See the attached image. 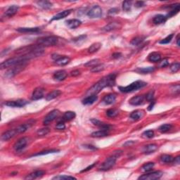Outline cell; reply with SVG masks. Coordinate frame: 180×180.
<instances>
[{
    "instance_id": "44dd1931",
    "label": "cell",
    "mask_w": 180,
    "mask_h": 180,
    "mask_svg": "<svg viewBox=\"0 0 180 180\" xmlns=\"http://www.w3.org/2000/svg\"><path fill=\"white\" fill-rule=\"evenodd\" d=\"M72 11H73L72 9L63 11L60 12V13L57 14L56 15H55L52 18V19H51V21H58V20H60V19H62V18H64L67 17L68 16L70 15L71 12H72Z\"/></svg>"
},
{
    "instance_id": "30bf717a",
    "label": "cell",
    "mask_w": 180,
    "mask_h": 180,
    "mask_svg": "<svg viewBox=\"0 0 180 180\" xmlns=\"http://www.w3.org/2000/svg\"><path fill=\"white\" fill-rule=\"evenodd\" d=\"M28 101L25 99H17V100L7 101L4 103V104L9 107H12V108H21L28 104Z\"/></svg>"
},
{
    "instance_id": "d590c367",
    "label": "cell",
    "mask_w": 180,
    "mask_h": 180,
    "mask_svg": "<svg viewBox=\"0 0 180 180\" xmlns=\"http://www.w3.org/2000/svg\"><path fill=\"white\" fill-rule=\"evenodd\" d=\"M37 4L39 6L41 7L43 9H49L51 8L52 6V4L48 1H37Z\"/></svg>"
},
{
    "instance_id": "836d02e7",
    "label": "cell",
    "mask_w": 180,
    "mask_h": 180,
    "mask_svg": "<svg viewBox=\"0 0 180 180\" xmlns=\"http://www.w3.org/2000/svg\"><path fill=\"white\" fill-rule=\"evenodd\" d=\"M101 47V44L99 43V42H96V43L92 44V45L90 46V47L88 48V52L90 53H93L97 52L100 49V48Z\"/></svg>"
},
{
    "instance_id": "1f68e13d",
    "label": "cell",
    "mask_w": 180,
    "mask_h": 180,
    "mask_svg": "<svg viewBox=\"0 0 180 180\" xmlns=\"http://www.w3.org/2000/svg\"><path fill=\"white\" fill-rule=\"evenodd\" d=\"M98 97L97 95H90L87 96L85 99L83 100V103L84 105H90L97 101Z\"/></svg>"
},
{
    "instance_id": "03108f58",
    "label": "cell",
    "mask_w": 180,
    "mask_h": 180,
    "mask_svg": "<svg viewBox=\"0 0 180 180\" xmlns=\"http://www.w3.org/2000/svg\"><path fill=\"white\" fill-rule=\"evenodd\" d=\"M134 142H132V141H129V142H127L125 144V146H127V145H131V144H133Z\"/></svg>"
},
{
    "instance_id": "ac0fdd59",
    "label": "cell",
    "mask_w": 180,
    "mask_h": 180,
    "mask_svg": "<svg viewBox=\"0 0 180 180\" xmlns=\"http://www.w3.org/2000/svg\"><path fill=\"white\" fill-rule=\"evenodd\" d=\"M18 9L19 7L16 6V5H12V6H9L8 9H7V10L5 11L4 15L6 16V17L11 18L14 16L15 14H16L17 12L18 11Z\"/></svg>"
},
{
    "instance_id": "8992f818",
    "label": "cell",
    "mask_w": 180,
    "mask_h": 180,
    "mask_svg": "<svg viewBox=\"0 0 180 180\" xmlns=\"http://www.w3.org/2000/svg\"><path fill=\"white\" fill-rule=\"evenodd\" d=\"M27 63H22L18 64V65L13 66L11 68H10L9 70L6 71V73H5V77L7 78H11L14 77L15 75H16L17 74H18L19 73H21L26 67Z\"/></svg>"
},
{
    "instance_id": "d6986e66",
    "label": "cell",
    "mask_w": 180,
    "mask_h": 180,
    "mask_svg": "<svg viewBox=\"0 0 180 180\" xmlns=\"http://www.w3.org/2000/svg\"><path fill=\"white\" fill-rule=\"evenodd\" d=\"M16 134H18L16 129L8 130V131L5 132L1 134V139L3 141H8L13 138Z\"/></svg>"
},
{
    "instance_id": "e575fe53",
    "label": "cell",
    "mask_w": 180,
    "mask_h": 180,
    "mask_svg": "<svg viewBox=\"0 0 180 180\" xmlns=\"http://www.w3.org/2000/svg\"><path fill=\"white\" fill-rule=\"evenodd\" d=\"M76 114L73 111H67L63 114V120L65 121H70L73 120L75 117Z\"/></svg>"
},
{
    "instance_id": "7dc6e473",
    "label": "cell",
    "mask_w": 180,
    "mask_h": 180,
    "mask_svg": "<svg viewBox=\"0 0 180 180\" xmlns=\"http://www.w3.org/2000/svg\"><path fill=\"white\" fill-rule=\"evenodd\" d=\"M100 63V60L99 59H93L92 60H90V61L87 62V63L85 64V66L87 67H91V68H93L94 66H96V65H99V64Z\"/></svg>"
},
{
    "instance_id": "f6af8a7d",
    "label": "cell",
    "mask_w": 180,
    "mask_h": 180,
    "mask_svg": "<svg viewBox=\"0 0 180 180\" xmlns=\"http://www.w3.org/2000/svg\"><path fill=\"white\" fill-rule=\"evenodd\" d=\"M104 68H105L104 64L99 63V65H96V66L92 68V69H91V71H92V73H99V72H101V71L104 70Z\"/></svg>"
},
{
    "instance_id": "7a4b0ae2",
    "label": "cell",
    "mask_w": 180,
    "mask_h": 180,
    "mask_svg": "<svg viewBox=\"0 0 180 180\" xmlns=\"http://www.w3.org/2000/svg\"><path fill=\"white\" fill-rule=\"evenodd\" d=\"M30 58L26 55H20L18 56L14 57V58H9L5 60V61L2 62L1 63V69H4L6 68H10L15 66V65H18V64L22 63H27L28 60H29Z\"/></svg>"
},
{
    "instance_id": "f546056e",
    "label": "cell",
    "mask_w": 180,
    "mask_h": 180,
    "mask_svg": "<svg viewBox=\"0 0 180 180\" xmlns=\"http://www.w3.org/2000/svg\"><path fill=\"white\" fill-rule=\"evenodd\" d=\"M170 8H171V10L169 12L168 15L167 16V18H170L171 16L176 15L178 12L179 11V4H176L170 5Z\"/></svg>"
},
{
    "instance_id": "9f6ffc18",
    "label": "cell",
    "mask_w": 180,
    "mask_h": 180,
    "mask_svg": "<svg viewBox=\"0 0 180 180\" xmlns=\"http://www.w3.org/2000/svg\"><path fill=\"white\" fill-rule=\"evenodd\" d=\"M56 128L58 130H63L65 128V125L64 124L63 122H59L58 124L56 125Z\"/></svg>"
},
{
    "instance_id": "7bdbcfd3",
    "label": "cell",
    "mask_w": 180,
    "mask_h": 180,
    "mask_svg": "<svg viewBox=\"0 0 180 180\" xmlns=\"http://www.w3.org/2000/svg\"><path fill=\"white\" fill-rule=\"evenodd\" d=\"M86 37H87V35H80V36L79 37H75V38L73 39V42L74 43H75L76 44H80L83 43V42H85Z\"/></svg>"
},
{
    "instance_id": "f5cc1de1",
    "label": "cell",
    "mask_w": 180,
    "mask_h": 180,
    "mask_svg": "<svg viewBox=\"0 0 180 180\" xmlns=\"http://www.w3.org/2000/svg\"><path fill=\"white\" fill-rule=\"evenodd\" d=\"M142 136L148 139L153 138L154 137V132L153 130H147V131H145L142 134Z\"/></svg>"
},
{
    "instance_id": "ba28073f",
    "label": "cell",
    "mask_w": 180,
    "mask_h": 180,
    "mask_svg": "<svg viewBox=\"0 0 180 180\" xmlns=\"http://www.w3.org/2000/svg\"><path fill=\"white\" fill-rule=\"evenodd\" d=\"M52 58L55 60L56 64L58 65H61V66L67 65L70 62V58L68 56H60L56 53L52 55Z\"/></svg>"
},
{
    "instance_id": "f35d334b",
    "label": "cell",
    "mask_w": 180,
    "mask_h": 180,
    "mask_svg": "<svg viewBox=\"0 0 180 180\" xmlns=\"http://www.w3.org/2000/svg\"><path fill=\"white\" fill-rule=\"evenodd\" d=\"M172 125L164 124L160 126L159 128H158V130H159L161 133H165L167 132L168 131H170V130L172 129Z\"/></svg>"
},
{
    "instance_id": "b9f144b4",
    "label": "cell",
    "mask_w": 180,
    "mask_h": 180,
    "mask_svg": "<svg viewBox=\"0 0 180 180\" xmlns=\"http://www.w3.org/2000/svg\"><path fill=\"white\" fill-rule=\"evenodd\" d=\"M106 115L109 117H115L118 115V110L114 108H110L106 111Z\"/></svg>"
},
{
    "instance_id": "cb8c5ba5",
    "label": "cell",
    "mask_w": 180,
    "mask_h": 180,
    "mask_svg": "<svg viewBox=\"0 0 180 180\" xmlns=\"http://www.w3.org/2000/svg\"><path fill=\"white\" fill-rule=\"evenodd\" d=\"M17 31L19 33H36L40 31V28L38 27H36V28H18Z\"/></svg>"
},
{
    "instance_id": "3957f363",
    "label": "cell",
    "mask_w": 180,
    "mask_h": 180,
    "mask_svg": "<svg viewBox=\"0 0 180 180\" xmlns=\"http://www.w3.org/2000/svg\"><path fill=\"white\" fill-rule=\"evenodd\" d=\"M122 151H117L113 153L110 157H108L107 159L102 163L101 166L99 167V170L101 171H107L109 170L115 165L116 160L122 154Z\"/></svg>"
},
{
    "instance_id": "f907efd6",
    "label": "cell",
    "mask_w": 180,
    "mask_h": 180,
    "mask_svg": "<svg viewBox=\"0 0 180 180\" xmlns=\"http://www.w3.org/2000/svg\"><path fill=\"white\" fill-rule=\"evenodd\" d=\"M132 7V2L129 1H125L123 3H122V9H123L125 11H129L131 9Z\"/></svg>"
},
{
    "instance_id": "003e7915",
    "label": "cell",
    "mask_w": 180,
    "mask_h": 180,
    "mask_svg": "<svg viewBox=\"0 0 180 180\" xmlns=\"http://www.w3.org/2000/svg\"><path fill=\"white\" fill-rule=\"evenodd\" d=\"M176 40H177V46H178V47H179V34H178V35H177Z\"/></svg>"
},
{
    "instance_id": "6125c7cd",
    "label": "cell",
    "mask_w": 180,
    "mask_h": 180,
    "mask_svg": "<svg viewBox=\"0 0 180 180\" xmlns=\"http://www.w3.org/2000/svg\"><path fill=\"white\" fill-rule=\"evenodd\" d=\"M180 157L179 156H177L176 157V158H174V160H173V163L175 164V165H179V163H180Z\"/></svg>"
},
{
    "instance_id": "680465c9",
    "label": "cell",
    "mask_w": 180,
    "mask_h": 180,
    "mask_svg": "<svg viewBox=\"0 0 180 180\" xmlns=\"http://www.w3.org/2000/svg\"><path fill=\"white\" fill-rule=\"evenodd\" d=\"M97 163H94V164H92V165H91L90 166H89V167H87V168H85V170H82V172H87V171H88V170H91V169L92 168H93V167L95 166L96 165H97Z\"/></svg>"
},
{
    "instance_id": "d6a6232c",
    "label": "cell",
    "mask_w": 180,
    "mask_h": 180,
    "mask_svg": "<svg viewBox=\"0 0 180 180\" xmlns=\"http://www.w3.org/2000/svg\"><path fill=\"white\" fill-rule=\"evenodd\" d=\"M108 135V130L106 129H101L99 130V131L94 132L92 133L91 136L92 137H96V138H98V137H106Z\"/></svg>"
},
{
    "instance_id": "9a60e30c",
    "label": "cell",
    "mask_w": 180,
    "mask_h": 180,
    "mask_svg": "<svg viewBox=\"0 0 180 180\" xmlns=\"http://www.w3.org/2000/svg\"><path fill=\"white\" fill-rule=\"evenodd\" d=\"M44 174H45V171L42 170H36L35 171V172H32V173L28 174V175L25 177V179L31 180V179H38V178H41L42 177H43Z\"/></svg>"
},
{
    "instance_id": "4316f807",
    "label": "cell",
    "mask_w": 180,
    "mask_h": 180,
    "mask_svg": "<svg viewBox=\"0 0 180 180\" xmlns=\"http://www.w3.org/2000/svg\"><path fill=\"white\" fill-rule=\"evenodd\" d=\"M121 27V25L120 23L117 22H112L110 23L109 24L106 25V26H104L102 28L103 30L106 32H109L111 31V30H114L115 29H117V28H120Z\"/></svg>"
},
{
    "instance_id": "4dcf8cb0",
    "label": "cell",
    "mask_w": 180,
    "mask_h": 180,
    "mask_svg": "<svg viewBox=\"0 0 180 180\" xmlns=\"http://www.w3.org/2000/svg\"><path fill=\"white\" fill-rule=\"evenodd\" d=\"M60 94H61V92H60V90H53L52 91V92H49V93L48 94L47 96H46V100L51 101V100H52V99H56V98L58 97V96L60 95Z\"/></svg>"
},
{
    "instance_id": "ee69618b",
    "label": "cell",
    "mask_w": 180,
    "mask_h": 180,
    "mask_svg": "<svg viewBox=\"0 0 180 180\" xmlns=\"http://www.w3.org/2000/svg\"><path fill=\"white\" fill-rule=\"evenodd\" d=\"M59 150H56V149H51V150H47L41 151L40 153H37L36 154H34L32 156H42V155H47L49 154H53V153H58Z\"/></svg>"
},
{
    "instance_id": "11a10c76",
    "label": "cell",
    "mask_w": 180,
    "mask_h": 180,
    "mask_svg": "<svg viewBox=\"0 0 180 180\" xmlns=\"http://www.w3.org/2000/svg\"><path fill=\"white\" fill-rule=\"evenodd\" d=\"M154 91H151V92H149L147 94V96H146V99L148 101H150V102H151L152 101H154Z\"/></svg>"
},
{
    "instance_id": "4fadbf2b",
    "label": "cell",
    "mask_w": 180,
    "mask_h": 180,
    "mask_svg": "<svg viewBox=\"0 0 180 180\" xmlns=\"http://www.w3.org/2000/svg\"><path fill=\"white\" fill-rule=\"evenodd\" d=\"M28 140H29V139L28 137H22V138H21L14 144V149L16 151H21L22 149H23L26 147L27 144H28Z\"/></svg>"
},
{
    "instance_id": "94428289",
    "label": "cell",
    "mask_w": 180,
    "mask_h": 180,
    "mask_svg": "<svg viewBox=\"0 0 180 180\" xmlns=\"http://www.w3.org/2000/svg\"><path fill=\"white\" fill-rule=\"evenodd\" d=\"M80 74V73L78 70H75L72 71V72H71V73H70V75L72 76H78V75H79Z\"/></svg>"
},
{
    "instance_id": "60d3db41",
    "label": "cell",
    "mask_w": 180,
    "mask_h": 180,
    "mask_svg": "<svg viewBox=\"0 0 180 180\" xmlns=\"http://www.w3.org/2000/svg\"><path fill=\"white\" fill-rule=\"evenodd\" d=\"M49 132H50L49 128H48V127L42 128V129H40L37 130V134L38 135L39 137H44V136H45V135H47V134Z\"/></svg>"
},
{
    "instance_id": "c3c4849f",
    "label": "cell",
    "mask_w": 180,
    "mask_h": 180,
    "mask_svg": "<svg viewBox=\"0 0 180 180\" xmlns=\"http://www.w3.org/2000/svg\"><path fill=\"white\" fill-rule=\"evenodd\" d=\"M173 37H174L173 34H171V35H168V36L165 37V38H164L162 40H160L159 42V43L161 44H166L170 43L171 41H172V38H173Z\"/></svg>"
},
{
    "instance_id": "e7e4bbea",
    "label": "cell",
    "mask_w": 180,
    "mask_h": 180,
    "mask_svg": "<svg viewBox=\"0 0 180 180\" xmlns=\"http://www.w3.org/2000/svg\"><path fill=\"white\" fill-rule=\"evenodd\" d=\"M154 104H155L154 101H151V104L150 105V106H149V110H152V108H153V107H154Z\"/></svg>"
},
{
    "instance_id": "6f0895ef",
    "label": "cell",
    "mask_w": 180,
    "mask_h": 180,
    "mask_svg": "<svg viewBox=\"0 0 180 180\" xmlns=\"http://www.w3.org/2000/svg\"><path fill=\"white\" fill-rule=\"evenodd\" d=\"M145 4V2L144 1H138L135 3V6L137 7V8H140V7H143Z\"/></svg>"
},
{
    "instance_id": "74e56055",
    "label": "cell",
    "mask_w": 180,
    "mask_h": 180,
    "mask_svg": "<svg viewBox=\"0 0 180 180\" xmlns=\"http://www.w3.org/2000/svg\"><path fill=\"white\" fill-rule=\"evenodd\" d=\"M174 158L173 156H170V155L168 154H164L160 157V160H161V161L165 163H172V162H173Z\"/></svg>"
},
{
    "instance_id": "f1b7e54d",
    "label": "cell",
    "mask_w": 180,
    "mask_h": 180,
    "mask_svg": "<svg viewBox=\"0 0 180 180\" xmlns=\"http://www.w3.org/2000/svg\"><path fill=\"white\" fill-rule=\"evenodd\" d=\"M149 60L154 63L159 62L161 60V54L158 52H152L149 55Z\"/></svg>"
},
{
    "instance_id": "e0dca14e",
    "label": "cell",
    "mask_w": 180,
    "mask_h": 180,
    "mask_svg": "<svg viewBox=\"0 0 180 180\" xmlns=\"http://www.w3.org/2000/svg\"><path fill=\"white\" fill-rule=\"evenodd\" d=\"M67 76L68 73L66 71L64 70H60L54 73L53 78L57 81H62V80H65L67 78Z\"/></svg>"
},
{
    "instance_id": "bcb514c9",
    "label": "cell",
    "mask_w": 180,
    "mask_h": 180,
    "mask_svg": "<svg viewBox=\"0 0 180 180\" xmlns=\"http://www.w3.org/2000/svg\"><path fill=\"white\" fill-rule=\"evenodd\" d=\"M144 40V38L142 37H136L131 41V44L134 46H138L143 42Z\"/></svg>"
},
{
    "instance_id": "603a6c76",
    "label": "cell",
    "mask_w": 180,
    "mask_h": 180,
    "mask_svg": "<svg viewBox=\"0 0 180 180\" xmlns=\"http://www.w3.org/2000/svg\"><path fill=\"white\" fill-rule=\"evenodd\" d=\"M116 100V95L114 94H108L104 97L103 99V101L105 104L110 105L115 103Z\"/></svg>"
},
{
    "instance_id": "52a82bcc",
    "label": "cell",
    "mask_w": 180,
    "mask_h": 180,
    "mask_svg": "<svg viewBox=\"0 0 180 180\" xmlns=\"http://www.w3.org/2000/svg\"><path fill=\"white\" fill-rule=\"evenodd\" d=\"M163 173L161 171H156V172H149L143 175L140 176L139 177V179L142 180H156L160 179V177L163 176Z\"/></svg>"
},
{
    "instance_id": "7c38bea8",
    "label": "cell",
    "mask_w": 180,
    "mask_h": 180,
    "mask_svg": "<svg viewBox=\"0 0 180 180\" xmlns=\"http://www.w3.org/2000/svg\"><path fill=\"white\" fill-rule=\"evenodd\" d=\"M87 16L91 18H97L102 16V9L99 6L96 5L87 12Z\"/></svg>"
},
{
    "instance_id": "8d00e7d4",
    "label": "cell",
    "mask_w": 180,
    "mask_h": 180,
    "mask_svg": "<svg viewBox=\"0 0 180 180\" xmlns=\"http://www.w3.org/2000/svg\"><path fill=\"white\" fill-rule=\"evenodd\" d=\"M155 68L154 67H147V68H140L137 69L136 71L139 73H141L143 74H147L149 73H152L155 70Z\"/></svg>"
},
{
    "instance_id": "9c48e42d",
    "label": "cell",
    "mask_w": 180,
    "mask_h": 180,
    "mask_svg": "<svg viewBox=\"0 0 180 180\" xmlns=\"http://www.w3.org/2000/svg\"><path fill=\"white\" fill-rule=\"evenodd\" d=\"M59 114H60V111L58 110L55 109L51 110V111L49 112V113L46 115L45 117H44L43 124L44 125H49L50 122L54 120L55 119H56L57 117H58V115H59Z\"/></svg>"
},
{
    "instance_id": "ab89813d",
    "label": "cell",
    "mask_w": 180,
    "mask_h": 180,
    "mask_svg": "<svg viewBox=\"0 0 180 180\" xmlns=\"http://www.w3.org/2000/svg\"><path fill=\"white\" fill-rule=\"evenodd\" d=\"M154 163H147L144 164L143 166L142 167V171L144 172H149L154 168Z\"/></svg>"
},
{
    "instance_id": "8fae6325",
    "label": "cell",
    "mask_w": 180,
    "mask_h": 180,
    "mask_svg": "<svg viewBox=\"0 0 180 180\" xmlns=\"http://www.w3.org/2000/svg\"><path fill=\"white\" fill-rule=\"evenodd\" d=\"M36 120H33V119H30V120H28L27 122H25L23 125L19 126L18 127L16 128V131L18 134H21V133H24L26 132V131H28V129H30L33 126L35 125Z\"/></svg>"
},
{
    "instance_id": "816d5d0a",
    "label": "cell",
    "mask_w": 180,
    "mask_h": 180,
    "mask_svg": "<svg viewBox=\"0 0 180 180\" xmlns=\"http://www.w3.org/2000/svg\"><path fill=\"white\" fill-rule=\"evenodd\" d=\"M180 68V63L179 62H176V63H172L170 65V70L172 73H177L179 70Z\"/></svg>"
},
{
    "instance_id": "d4e9b609",
    "label": "cell",
    "mask_w": 180,
    "mask_h": 180,
    "mask_svg": "<svg viewBox=\"0 0 180 180\" xmlns=\"http://www.w3.org/2000/svg\"><path fill=\"white\" fill-rule=\"evenodd\" d=\"M144 114H145V113H144V110H137L133 111L132 113L130 114V117H131L133 120H139L144 117Z\"/></svg>"
},
{
    "instance_id": "be15d7a7",
    "label": "cell",
    "mask_w": 180,
    "mask_h": 180,
    "mask_svg": "<svg viewBox=\"0 0 180 180\" xmlns=\"http://www.w3.org/2000/svg\"><path fill=\"white\" fill-rule=\"evenodd\" d=\"M85 147L87 148V149H94V150L97 149V148L92 145H85Z\"/></svg>"
},
{
    "instance_id": "681fc988",
    "label": "cell",
    "mask_w": 180,
    "mask_h": 180,
    "mask_svg": "<svg viewBox=\"0 0 180 180\" xmlns=\"http://www.w3.org/2000/svg\"><path fill=\"white\" fill-rule=\"evenodd\" d=\"M52 179H57V180H65V179H76L75 177H72V176H68V175H58L56 177H53Z\"/></svg>"
},
{
    "instance_id": "7402d4cb",
    "label": "cell",
    "mask_w": 180,
    "mask_h": 180,
    "mask_svg": "<svg viewBox=\"0 0 180 180\" xmlns=\"http://www.w3.org/2000/svg\"><path fill=\"white\" fill-rule=\"evenodd\" d=\"M157 149H158V146L155 144H148V145L145 146L143 149V152L145 154H151L154 153Z\"/></svg>"
},
{
    "instance_id": "2e32d148",
    "label": "cell",
    "mask_w": 180,
    "mask_h": 180,
    "mask_svg": "<svg viewBox=\"0 0 180 180\" xmlns=\"http://www.w3.org/2000/svg\"><path fill=\"white\" fill-rule=\"evenodd\" d=\"M144 97L143 95H137L129 99V104L132 105V106H139L144 103Z\"/></svg>"
},
{
    "instance_id": "5b68a950",
    "label": "cell",
    "mask_w": 180,
    "mask_h": 180,
    "mask_svg": "<svg viewBox=\"0 0 180 180\" xmlns=\"http://www.w3.org/2000/svg\"><path fill=\"white\" fill-rule=\"evenodd\" d=\"M58 42V37L56 36H47L38 39L37 43L41 47H51L57 44Z\"/></svg>"
},
{
    "instance_id": "db71d44e",
    "label": "cell",
    "mask_w": 180,
    "mask_h": 180,
    "mask_svg": "<svg viewBox=\"0 0 180 180\" xmlns=\"http://www.w3.org/2000/svg\"><path fill=\"white\" fill-rule=\"evenodd\" d=\"M159 63V67L160 68H164L166 67L169 65V60L167 58H164L163 60H160Z\"/></svg>"
},
{
    "instance_id": "83f0119b",
    "label": "cell",
    "mask_w": 180,
    "mask_h": 180,
    "mask_svg": "<svg viewBox=\"0 0 180 180\" xmlns=\"http://www.w3.org/2000/svg\"><path fill=\"white\" fill-rule=\"evenodd\" d=\"M167 18L166 17V16L162 15V14H158V15H156V16H154V18H153V22L156 25L162 24L166 21Z\"/></svg>"
},
{
    "instance_id": "91938a15",
    "label": "cell",
    "mask_w": 180,
    "mask_h": 180,
    "mask_svg": "<svg viewBox=\"0 0 180 180\" xmlns=\"http://www.w3.org/2000/svg\"><path fill=\"white\" fill-rule=\"evenodd\" d=\"M121 56H122V54H121L120 53L116 52V53H114L113 55H112V57H113V58H120Z\"/></svg>"
},
{
    "instance_id": "484cf974",
    "label": "cell",
    "mask_w": 180,
    "mask_h": 180,
    "mask_svg": "<svg viewBox=\"0 0 180 180\" xmlns=\"http://www.w3.org/2000/svg\"><path fill=\"white\" fill-rule=\"evenodd\" d=\"M91 122L93 123L94 125L97 126V127L101 128L102 129H106V130H109L110 128V126L108 124H106L104 122H101L100 120H97V119H92L91 120Z\"/></svg>"
},
{
    "instance_id": "6da1fadb",
    "label": "cell",
    "mask_w": 180,
    "mask_h": 180,
    "mask_svg": "<svg viewBox=\"0 0 180 180\" xmlns=\"http://www.w3.org/2000/svg\"><path fill=\"white\" fill-rule=\"evenodd\" d=\"M117 75L115 73H111L106 77L103 78L99 82L94 85L92 87H90L87 90L86 94L87 96L97 95L99 94L103 89L107 87H113L115 84V79H116Z\"/></svg>"
},
{
    "instance_id": "5bb4252c",
    "label": "cell",
    "mask_w": 180,
    "mask_h": 180,
    "mask_svg": "<svg viewBox=\"0 0 180 180\" xmlns=\"http://www.w3.org/2000/svg\"><path fill=\"white\" fill-rule=\"evenodd\" d=\"M44 90L42 87H37L33 91V93L32 94L31 99L33 101L39 100L42 98L44 97Z\"/></svg>"
},
{
    "instance_id": "ffe728a7",
    "label": "cell",
    "mask_w": 180,
    "mask_h": 180,
    "mask_svg": "<svg viewBox=\"0 0 180 180\" xmlns=\"http://www.w3.org/2000/svg\"><path fill=\"white\" fill-rule=\"evenodd\" d=\"M65 24L70 29H75L82 24V22L78 19H70L65 21Z\"/></svg>"
},
{
    "instance_id": "277c9868",
    "label": "cell",
    "mask_w": 180,
    "mask_h": 180,
    "mask_svg": "<svg viewBox=\"0 0 180 180\" xmlns=\"http://www.w3.org/2000/svg\"><path fill=\"white\" fill-rule=\"evenodd\" d=\"M147 83H144L143 81H138L134 82V83L130 84L129 85H128L127 87H119V90L121 92H123V93H129V92H134V91H137L139 89H142L147 86Z\"/></svg>"
}]
</instances>
